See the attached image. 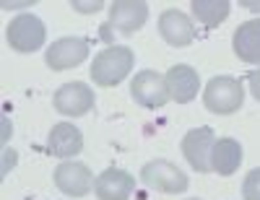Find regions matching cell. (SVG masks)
<instances>
[{
	"instance_id": "cell-1",
	"label": "cell",
	"mask_w": 260,
	"mask_h": 200,
	"mask_svg": "<svg viewBox=\"0 0 260 200\" xmlns=\"http://www.w3.org/2000/svg\"><path fill=\"white\" fill-rule=\"evenodd\" d=\"M133 65H136L133 50L112 44V47L102 50L91 60V81L102 88H112V86H117L120 81L127 78V73L133 71Z\"/></svg>"
},
{
	"instance_id": "cell-2",
	"label": "cell",
	"mask_w": 260,
	"mask_h": 200,
	"mask_svg": "<svg viewBox=\"0 0 260 200\" xmlns=\"http://www.w3.org/2000/svg\"><path fill=\"white\" fill-rule=\"evenodd\" d=\"M203 104L213 115H234L245 104V86L234 76H213L203 88Z\"/></svg>"
},
{
	"instance_id": "cell-3",
	"label": "cell",
	"mask_w": 260,
	"mask_h": 200,
	"mask_svg": "<svg viewBox=\"0 0 260 200\" xmlns=\"http://www.w3.org/2000/svg\"><path fill=\"white\" fill-rule=\"evenodd\" d=\"M141 182L148 190H156L164 195H182L190 185L187 174L167 159H154L141 166Z\"/></svg>"
},
{
	"instance_id": "cell-4",
	"label": "cell",
	"mask_w": 260,
	"mask_h": 200,
	"mask_svg": "<svg viewBox=\"0 0 260 200\" xmlns=\"http://www.w3.org/2000/svg\"><path fill=\"white\" fill-rule=\"evenodd\" d=\"M47 29H45V21L34 13H21L16 16L11 24L6 26V39L16 52H37L42 44H45Z\"/></svg>"
},
{
	"instance_id": "cell-5",
	"label": "cell",
	"mask_w": 260,
	"mask_h": 200,
	"mask_svg": "<svg viewBox=\"0 0 260 200\" xmlns=\"http://www.w3.org/2000/svg\"><path fill=\"white\" fill-rule=\"evenodd\" d=\"M130 96H133L136 104H141L146 109H159L169 102L167 78L156 71H141L130 81Z\"/></svg>"
},
{
	"instance_id": "cell-6",
	"label": "cell",
	"mask_w": 260,
	"mask_h": 200,
	"mask_svg": "<svg viewBox=\"0 0 260 200\" xmlns=\"http://www.w3.org/2000/svg\"><path fill=\"white\" fill-rule=\"evenodd\" d=\"M52 104L65 117H81L94 109V91L91 86H86L81 81H71V83H62L55 91Z\"/></svg>"
},
{
	"instance_id": "cell-7",
	"label": "cell",
	"mask_w": 260,
	"mask_h": 200,
	"mask_svg": "<svg viewBox=\"0 0 260 200\" xmlns=\"http://www.w3.org/2000/svg\"><path fill=\"white\" fill-rule=\"evenodd\" d=\"M52 180H55V187L60 192L71 195V197H83V195H89L94 190L96 177L91 174L89 166L81 164V161H62L55 169Z\"/></svg>"
},
{
	"instance_id": "cell-8",
	"label": "cell",
	"mask_w": 260,
	"mask_h": 200,
	"mask_svg": "<svg viewBox=\"0 0 260 200\" xmlns=\"http://www.w3.org/2000/svg\"><path fill=\"white\" fill-rule=\"evenodd\" d=\"M216 136L211 127H192L182 138V156L195 172H211V153Z\"/></svg>"
},
{
	"instance_id": "cell-9",
	"label": "cell",
	"mask_w": 260,
	"mask_h": 200,
	"mask_svg": "<svg viewBox=\"0 0 260 200\" xmlns=\"http://www.w3.org/2000/svg\"><path fill=\"white\" fill-rule=\"evenodd\" d=\"M86 57H89V42L83 37H62L52 42L45 52V60L52 71H71Z\"/></svg>"
},
{
	"instance_id": "cell-10",
	"label": "cell",
	"mask_w": 260,
	"mask_h": 200,
	"mask_svg": "<svg viewBox=\"0 0 260 200\" xmlns=\"http://www.w3.org/2000/svg\"><path fill=\"white\" fill-rule=\"evenodd\" d=\"M110 24L115 31L130 37V34H136L146 21H148V6L141 3V0H117V3L110 6Z\"/></svg>"
},
{
	"instance_id": "cell-11",
	"label": "cell",
	"mask_w": 260,
	"mask_h": 200,
	"mask_svg": "<svg viewBox=\"0 0 260 200\" xmlns=\"http://www.w3.org/2000/svg\"><path fill=\"white\" fill-rule=\"evenodd\" d=\"M133 190H136V177L120 166L104 169L94 182V195L99 200H127Z\"/></svg>"
},
{
	"instance_id": "cell-12",
	"label": "cell",
	"mask_w": 260,
	"mask_h": 200,
	"mask_svg": "<svg viewBox=\"0 0 260 200\" xmlns=\"http://www.w3.org/2000/svg\"><path fill=\"white\" fill-rule=\"evenodd\" d=\"M164 78L169 88V99L177 104H190L201 94V76L192 65H172Z\"/></svg>"
},
{
	"instance_id": "cell-13",
	"label": "cell",
	"mask_w": 260,
	"mask_h": 200,
	"mask_svg": "<svg viewBox=\"0 0 260 200\" xmlns=\"http://www.w3.org/2000/svg\"><path fill=\"white\" fill-rule=\"evenodd\" d=\"M159 34L172 47H185L195 39V24L192 18L177 8H169L159 16Z\"/></svg>"
},
{
	"instance_id": "cell-14",
	"label": "cell",
	"mask_w": 260,
	"mask_h": 200,
	"mask_svg": "<svg viewBox=\"0 0 260 200\" xmlns=\"http://www.w3.org/2000/svg\"><path fill=\"white\" fill-rule=\"evenodd\" d=\"M83 148V132L73 125V122H57L50 136H47V151L57 159H68L78 156Z\"/></svg>"
},
{
	"instance_id": "cell-15",
	"label": "cell",
	"mask_w": 260,
	"mask_h": 200,
	"mask_svg": "<svg viewBox=\"0 0 260 200\" xmlns=\"http://www.w3.org/2000/svg\"><path fill=\"white\" fill-rule=\"evenodd\" d=\"M234 55L247 65H260V18H250L237 26L232 37Z\"/></svg>"
},
{
	"instance_id": "cell-16",
	"label": "cell",
	"mask_w": 260,
	"mask_h": 200,
	"mask_svg": "<svg viewBox=\"0 0 260 200\" xmlns=\"http://www.w3.org/2000/svg\"><path fill=\"white\" fill-rule=\"evenodd\" d=\"M242 166V146L234 138H216L213 153H211V172L232 177L237 169Z\"/></svg>"
},
{
	"instance_id": "cell-17",
	"label": "cell",
	"mask_w": 260,
	"mask_h": 200,
	"mask_svg": "<svg viewBox=\"0 0 260 200\" xmlns=\"http://www.w3.org/2000/svg\"><path fill=\"white\" fill-rule=\"evenodd\" d=\"M190 11H192V18L198 21V24H203L206 29H216L229 18L232 6L226 0H192Z\"/></svg>"
},
{
	"instance_id": "cell-18",
	"label": "cell",
	"mask_w": 260,
	"mask_h": 200,
	"mask_svg": "<svg viewBox=\"0 0 260 200\" xmlns=\"http://www.w3.org/2000/svg\"><path fill=\"white\" fill-rule=\"evenodd\" d=\"M242 197L245 200H260V166L250 169L242 182Z\"/></svg>"
},
{
	"instance_id": "cell-19",
	"label": "cell",
	"mask_w": 260,
	"mask_h": 200,
	"mask_svg": "<svg viewBox=\"0 0 260 200\" xmlns=\"http://www.w3.org/2000/svg\"><path fill=\"white\" fill-rule=\"evenodd\" d=\"M16 161H18V153L13 151V148H3V177H8L11 174V169L16 166Z\"/></svg>"
},
{
	"instance_id": "cell-20",
	"label": "cell",
	"mask_w": 260,
	"mask_h": 200,
	"mask_svg": "<svg viewBox=\"0 0 260 200\" xmlns=\"http://www.w3.org/2000/svg\"><path fill=\"white\" fill-rule=\"evenodd\" d=\"M250 94L255 96V102H260V68L250 73Z\"/></svg>"
},
{
	"instance_id": "cell-21",
	"label": "cell",
	"mask_w": 260,
	"mask_h": 200,
	"mask_svg": "<svg viewBox=\"0 0 260 200\" xmlns=\"http://www.w3.org/2000/svg\"><path fill=\"white\" fill-rule=\"evenodd\" d=\"M71 6H73V11H78V13H94V11L102 8V0H99V3H78V0H76V3H71Z\"/></svg>"
},
{
	"instance_id": "cell-22",
	"label": "cell",
	"mask_w": 260,
	"mask_h": 200,
	"mask_svg": "<svg viewBox=\"0 0 260 200\" xmlns=\"http://www.w3.org/2000/svg\"><path fill=\"white\" fill-rule=\"evenodd\" d=\"M0 127H3V136H0V138H3V143H8V141H11V132H13L11 120H8V117H3V120H0Z\"/></svg>"
},
{
	"instance_id": "cell-23",
	"label": "cell",
	"mask_w": 260,
	"mask_h": 200,
	"mask_svg": "<svg viewBox=\"0 0 260 200\" xmlns=\"http://www.w3.org/2000/svg\"><path fill=\"white\" fill-rule=\"evenodd\" d=\"M240 6L247 8V11H252V13H260V3H257V0H242Z\"/></svg>"
},
{
	"instance_id": "cell-24",
	"label": "cell",
	"mask_w": 260,
	"mask_h": 200,
	"mask_svg": "<svg viewBox=\"0 0 260 200\" xmlns=\"http://www.w3.org/2000/svg\"><path fill=\"white\" fill-rule=\"evenodd\" d=\"M187 200H201V197H187Z\"/></svg>"
}]
</instances>
